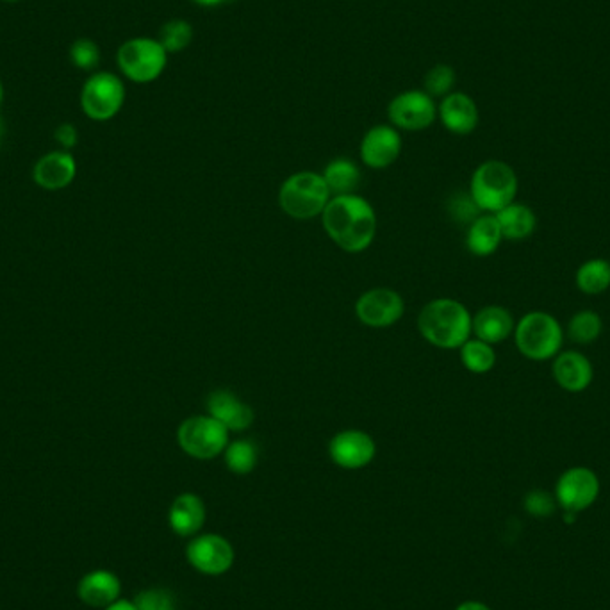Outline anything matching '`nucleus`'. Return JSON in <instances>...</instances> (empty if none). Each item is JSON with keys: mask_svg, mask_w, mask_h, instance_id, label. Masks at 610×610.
<instances>
[{"mask_svg": "<svg viewBox=\"0 0 610 610\" xmlns=\"http://www.w3.org/2000/svg\"><path fill=\"white\" fill-rule=\"evenodd\" d=\"M564 329L559 320L545 311L527 313L514 327V341L530 361H550L562 350Z\"/></svg>", "mask_w": 610, "mask_h": 610, "instance_id": "20e7f679", "label": "nucleus"}, {"mask_svg": "<svg viewBox=\"0 0 610 610\" xmlns=\"http://www.w3.org/2000/svg\"><path fill=\"white\" fill-rule=\"evenodd\" d=\"M461 361L466 370L482 375L495 368V348L482 339H468L461 347Z\"/></svg>", "mask_w": 610, "mask_h": 610, "instance_id": "cd10ccee", "label": "nucleus"}, {"mask_svg": "<svg viewBox=\"0 0 610 610\" xmlns=\"http://www.w3.org/2000/svg\"><path fill=\"white\" fill-rule=\"evenodd\" d=\"M425 90L432 99H443L450 95L455 86V70L450 65L439 63L430 68L423 79Z\"/></svg>", "mask_w": 610, "mask_h": 610, "instance_id": "c756f323", "label": "nucleus"}, {"mask_svg": "<svg viewBox=\"0 0 610 610\" xmlns=\"http://www.w3.org/2000/svg\"><path fill=\"white\" fill-rule=\"evenodd\" d=\"M193 2L198 6H204V8H216V6H222V4H227L232 0H193Z\"/></svg>", "mask_w": 610, "mask_h": 610, "instance_id": "4c0bfd02", "label": "nucleus"}, {"mask_svg": "<svg viewBox=\"0 0 610 610\" xmlns=\"http://www.w3.org/2000/svg\"><path fill=\"white\" fill-rule=\"evenodd\" d=\"M2 2H22V0H2Z\"/></svg>", "mask_w": 610, "mask_h": 610, "instance_id": "a19ab883", "label": "nucleus"}, {"mask_svg": "<svg viewBox=\"0 0 610 610\" xmlns=\"http://www.w3.org/2000/svg\"><path fill=\"white\" fill-rule=\"evenodd\" d=\"M120 593V578L108 569H95L86 573L77 586L79 600L95 609H106L111 603L120 600Z\"/></svg>", "mask_w": 610, "mask_h": 610, "instance_id": "6ab92c4d", "label": "nucleus"}, {"mask_svg": "<svg viewBox=\"0 0 610 610\" xmlns=\"http://www.w3.org/2000/svg\"><path fill=\"white\" fill-rule=\"evenodd\" d=\"M437 116L446 131L457 136H468L479 127V108L475 100L462 91H452L443 97L437 106Z\"/></svg>", "mask_w": 610, "mask_h": 610, "instance_id": "dca6fc26", "label": "nucleus"}, {"mask_svg": "<svg viewBox=\"0 0 610 610\" xmlns=\"http://www.w3.org/2000/svg\"><path fill=\"white\" fill-rule=\"evenodd\" d=\"M177 441L184 454L198 461H211L225 452L229 445V430L209 414H198L182 421Z\"/></svg>", "mask_w": 610, "mask_h": 610, "instance_id": "0eeeda50", "label": "nucleus"}, {"mask_svg": "<svg viewBox=\"0 0 610 610\" xmlns=\"http://www.w3.org/2000/svg\"><path fill=\"white\" fill-rule=\"evenodd\" d=\"M186 557L193 568L204 575H223L234 564V548L222 536H198L186 548Z\"/></svg>", "mask_w": 610, "mask_h": 610, "instance_id": "f8f14e48", "label": "nucleus"}, {"mask_svg": "<svg viewBox=\"0 0 610 610\" xmlns=\"http://www.w3.org/2000/svg\"><path fill=\"white\" fill-rule=\"evenodd\" d=\"M138 610H175L174 596L165 589H147L134 598Z\"/></svg>", "mask_w": 610, "mask_h": 610, "instance_id": "473e14b6", "label": "nucleus"}, {"mask_svg": "<svg viewBox=\"0 0 610 610\" xmlns=\"http://www.w3.org/2000/svg\"><path fill=\"white\" fill-rule=\"evenodd\" d=\"M602 332V316L594 313V311H589V309H584V311H578V313L571 316L568 329H566L564 334L575 345H591V343H594L596 339L602 336Z\"/></svg>", "mask_w": 610, "mask_h": 610, "instance_id": "a878e982", "label": "nucleus"}, {"mask_svg": "<svg viewBox=\"0 0 610 610\" xmlns=\"http://www.w3.org/2000/svg\"><path fill=\"white\" fill-rule=\"evenodd\" d=\"M329 455L339 468L361 470L375 459L377 445L373 437L363 430H343L330 439Z\"/></svg>", "mask_w": 610, "mask_h": 610, "instance_id": "ddd939ff", "label": "nucleus"}, {"mask_svg": "<svg viewBox=\"0 0 610 610\" xmlns=\"http://www.w3.org/2000/svg\"><path fill=\"white\" fill-rule=\"evenodd\" d=\"M322 175L334 197L352 195L361 184L359 166L355 165L352 159H345V157L330 161L329 165L325 166V172Z\"/></svg>", "mask_w": 610, "mask_h": 610, "instance_id": "b1692460", "label": "nucleus"}, {"mask_svg": "<svg viewBox=\"0 0 610 610\" xmlns=\"http://www.w3.org/2000/svg\"><path fill=\"white\" fill-rule=\"evenodd\" d=\"M402 152V136L393 125H375L361 141V159L373 170L393 165Z\"/></svg>", "mask_w": 610, "mask_h": 610, "instance_id": "4468645a", "label": "nucleus"}, {"mask_svg": "<svg viewBox=\"0 0 610 610\" xmlns=\"http://www.w3.org/2000/svg\"><path fill=\"white\" fill-rule=\"evenodd\" d=\"M523 505H525V511L534 518H550L557 509V500H555V495L548 493L545 489H534L525 496Z\"/></svg>", "mask_w": 610, "mask_h": 610, "instance_id": "2f4dec72", "label": "nucleus"}, {"mask_svg": "<svg viewBox=\"0 0 610 610\" xmlns=\"http://www.w3.org/2000/svg\"><path fill=\"white\" fill-rule=\"evenodd\" d=\"M450 213L454 216L457 222L468 223L470 225L473 220H477L479 218L480 211L479 206L475 204V200L471 198L470 193L466 195V193H459V195H455L450 200Z\"/></svg>", "mask_w": 610, "mask_h": 610, "instance_id": "72a5a7b5", "label": "nucleus"}, {"mask_svg": "<svg viewBox=\"0 0 610 610\" xmlns=\"http://www.w3.org/2000/svg\"><path fill=\"white\" fill-rule=\"evenodd\" d=\"M600 495V479L593 470L575 466L564 471L555 484V500L564 512L589 509Z\"/></svg>", "mask_w": 610, "mask_h": 610, "instance_id": "9d476101", "label": "nucleus"}, {"mask_svg": "<svg viewBox=\"0 0 610 610\" xmlns=\"http://www.w3.org/2000/svg\"><path fill=\"white\" fill-rule=\"evenodd\" d=\"M470 195L482 213L496 215L516 202L518 175L505 161H484L471 175Z\"/></svg>", "mask_w": 610, "mask_h": 610, "instance_id": "7ed1b4c3", "label": "nucleus"}, {"mask_svg": "<svg viewBox=\"0 0 610 610\" xmlns=\"http://www.w3.org/2000/svg\"><path fill=\"white\" fill-rule=\"evenodd\" d=\"M54 138L58 141L59 145L63 147V150L74 149L79 141V132L75 129V125L72 124H61L59 125L56 132H54Z\"/></svg>", "mask_w": 610, "mask_h": 610, "instance_id": "f704fd0d", "label": "nucleus"}, {"mask_svg": "<svg viewBox=\"0 0 610 610\" xmlns=\"http://www.w3.org/2000/svg\"><path fill=\"white\" fill-rule=\"evenodd\" d=\"M455 610H491L487 605L480 602H464Z\"/></svg>", "mask_w": 610, "mask_h": 610, "instance_id": "e433bc0d", "label": "nucleus"}, {"mask_svg": "<svg viewBox=\"0 0 610 610\" xmlns=\"http://www.w3.org/2000/svg\"><path fill=\"white\" fill-rule=\"evenodd\" d=\"M168 523L177 536L191 537L198 534L206 523V505L202 498L193 493L177 496L168 512Z\"/></svg>", "mask_w": 610, "mask_h": 610, "instance_id": "412c9836", "label": "nucleus"}, {"mask_svg": "<svg viewBox=\"0 0 610 610\" xmlns=\"http://www.w3.org/2000/svg\"><path fill=\"white\" fill-rule=\"evenodd\" d=\"M125 84L111 72L91 74L81 90V108L93 122H108L125 104Z\"/></svg>", "mask_w": 610, "mask_h": 610, "instance_id": "6e6552de", "label": "nucleus"}, {"mask_svg": "<svg viewBox=\"0 0 610 610\" xmlns=\"http://www.w3.org/2000/svg\"><path fill=\"white\" fill-rule=\"evenodd\" d=\"M473 316L454 298H436L421 309L418 329L430 345L443 350L461 348L471 334Z\"/></svg>", "mask_w": 610, "mask_h": 610, "instance_id": "f03ea898", "label": "nucleus"}, {"mask_svg": "<svg viewBox=\"0 0 610 610\" xmlns=\"http://www.w3.org/2000/svg\"><path fill=\"white\" fill-rule=\"evenodd\" d=\"M225 464L236 475L252 473L259 461V450L256 443L250 439H236L225 448Z\"/></svg>", "mask_w": 610, "mask_h": 610, "instance_id": "bb28decb", "label": "nucleus"}, {"mask_svg": "<svg viewBox=\"0 0 610 610\" xmlns=\"http://www.w3.org/2000/svg\"><path fill=\"white\" fill-rule=\"evenodd\" d=\"M322 218L330 240L348 254L364 252L375 240V209L366 198L355 193L330 198Z\"/></svg>", "mask_w": 610, "mask_h": 610, "instance_id": "f257e3e1", "label": "nucleus"}, {"mask_svg": "<svg viewBox=\"0 0 610 610\" xmlns=\"http://www.w3.org/2000/svg\"><path fill=\"white\" fill-rule=\"evenodd\" d=\"M193 25L188 20H182V18H174V20H168L161 31L157 40L165 47L168 54H177L182 50L188 49L191 42H193Z\"/></svg>", "mask_w": 610, "mask_h": 610, "instance_id": "c85d7f7f", "label": "nucleus"}, {"mask_svg": "<svg viewBox=\"0 0 610 610\" xmlns=\"http://www.w3.org/2000/svg\"><path fill=\"white\" fill-rule=\"evenodd\" d=\"M104 610H138L136 609V605L134 602H129V600H116L115 603H111L109 607H106Z\"/></svg>", "mask_w": 610, "mask_h": 610, "instance_id": "c9c22d12", "label": "nucleus"}, {"mask_svg": "<svg viewBox=\"0 0 610 610\" xmlns=\"http://www.w3.org/2000/svg\"><path fill=\"white\" fill-rule=\"evenodd\" d=\"M575 282L584 295H602L610 288V261L603 257H594L580 264Z\"/></svg>", "mask_w": 610, "mask_h": 610, "instance_id": "393cba45", "label": "nucleus"}, {"mask_svg": "<svg viewBox=\"0 0 610 610\" xmlns=\"http://www.w3.org/2000/svg\"><path fill=\"white\" fill-rule=\"evenodd\" d=\"M503 240L521 241L530 238L537 229V216L527 204L512 202L496 213Z\"/></svg>", "mask_w": 610, "mask_h": 610, "instance_id": "5701e85b", "label": "nucleus"}, {"mask_svg": "<svg viewBox=\"0 0 610 610\" xmlns=\"http://www.w3.org/2000/svg\"><path fill=\"white\" fill-rule=\"evenodd\" d=\"M514 327L516 322L509 309H505L502 305H486L473 316L471 332L477 336V339H482L489 345H496L511 338Z\"/></svg>", "mask_w": 610, "mask_h": 610, "instance_id": "aec40b11", "label": "nucleus"}, {"mask_svg": "<svg viewBox=\"0 0 610 610\" xmlns=\"http://www.w3.org/2000/svg\"><path fill=\"white\" fill-rule=\"evenodd\" d=\"M2 138H4V124H2V120H0V143H2Z\"/></svg>", "mask_w": 610, "mask_h": 610, "instance_id": "58836bf2", "label": "nucleus"}, {"mask_svg": "<svg viewBox=\"0 0 610 610\" xmlns=\"http://www.w3.org/2000/svg\"><path fill=\"white\" fill-rule=\"evenodd\" d=\"M116 65L132 83H154L166 70L168 52L157 38L138 36L120 45Z\"/></svg>", "mask_w": 610, "mask_h": 610, "instance_id": "423d86ee", "label": "nucleus"}, {"mask_svg": "<svg viewBox=\"0 0 610 610\" xmlns=\"http://www.w3.org/2000/svg\"><path fill=\"white\" fill-rule=\"evenodd\" d=\"M388 116L395 129L425 131L436 122V100L432 99L427 91H404L389 102Z\"/></svg>", "mask_w": 610, "mask_h": 610, "instance_id": "1a4fd4ad", "label": "nucleus"}, {"mask_svg": "<svg viewBox=\"0 0 610 610\" xmlns=\"http://www.w3.org/2000/svg\"><path fill=\"white\" fill-rule=\"evenodd\" d=\"M552 375L559 388L568 393H582L593 382L594 368L589 357L577 350H564L553 357Z\"/></svg>", "mask_w": 610, "mask_h": 610, "instance_id": "2eb2a0df", "label": "nucleus"}, {"mask_svg": "<svg viewBox=\"0 0 610 610\" xmlns=\"http://www.w3.org/2000/svg\"><path fill=\"white\" fill-rule=\"evenodd\" d=\"M404 313V298L400 297L395 289H370L363 293L355 304V314L359 322L373 329H386L395 325L402 320Z\"/></svg>", "mask_w": 610, "mask_h": 610, "instance_id": "9b49d317", "label": "nucleus"}, {"mask_svg": "<svg viewBox=\"0 0 610 610\" xmlns=\"http://www.w3.org/2000/svg\"><path fill=\"white\" fill-rule=\"evenodd\" d=\"M332 198L323 175L298 172L289 175L279 191V204L286 215L295 220H311L322 215Z\"/></svg>", "mask_w": 610, "mask_h": 610, "instance_id": "39448f33", "label": "nucleus"}, {"mask_svg": "<svg viewBox=\"0 0 610 610\" xmlns=\"http://www.w3.org/2000/svg\"><path fill=\"white\" fill-rule=\"evenodd\" d=\"M70 59L84 72H93L100 63V47L90 38H79L70 47Z\"/></svg>", "mask_w": 610, "mask_h": 610, "instance_id": "7c9ffc66", "label": "nucleus"}, {"mask_svg": "<svg viewBox=\"0 0 610 610\" xmlns=\"http://www.w3.org/2000/svg\"><path fill=\"white\" fill-rule=\"evenodd\" d=\"M207 413L220 421L225 429L243 432L254 423V411L227 389H216L207 396Z\"/></svg>", "mask_w": 610, "mask_h": 610, "instance_id": "f3484780", "label": "nucleus"}, {"mask_svg": "<svg viewBox=\"0 0 610 610\" xmlns=\"http://www.w3.org/2000/svg\"><path fill=\"white\" fill-rule=\"evenodd\" d=\"M2 100H4V88H2V83H0V104H2Z\"/></svg>", "mask_w": 610, "mask_h": 610, "instance_id": "ea45409f", "label": "nucleus"}, {"mask_svg": "<svg viewBox=\"0 0 610 610\" xmlns=\"http://www.w3.org/2000/svg\"><path fill=\"white\" fill-rule=\"evenodd\" d=\"M77 175L75 157L68 150L49 152L34 165V182L47 191L65 190Z\"/></svg>", "mask_w": 610, "mask_h": 610, "instance_id": "a211bd4d", "label": "nucleus"}, {"mask_svg": "<svg viewBox=\"0 0 610 610\" xmlns=\"http://www.w3.org/2000/svg\"><path fill=\"white\" fill-rule=\"evenodd\" d=\"M503 241L502 229L495 215H480L473 220L466 234V247L473 256H493Z\"/></svg>", "mask_w": 610, "mask_h": 610, "instance_id": "4be33fe9", "label": "nucleus"}]
</instances>
